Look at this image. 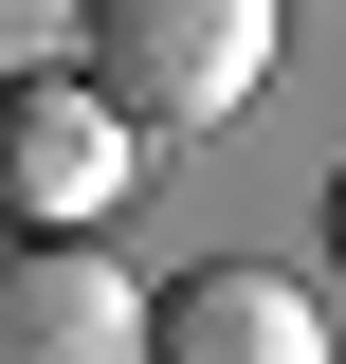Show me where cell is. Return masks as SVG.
<instances>
[{
  "label": "cell",
  "instance_id": "cell-2",
  "mask_svg": "<svg viewBox=\"0 0 346 364\" xmlns=\"http://www.w3.org/2000/svg\"><path fill=\"white\" fill-rule=\"evenodd\" d=\"M146 200V128L91 73H19L0 91V237H110Z\"/></svg>",
  "mask_w": 346,
  "mask_h": 364
},
{
  "label": "cell",
  "instance_id": "cell-1",
  "mask_svg": "<svg viewBox=\"0 0 346 364\" xmlns=\"http://www.w3.org/2000/svg\"><path fill=\"white\" fill-rule=\"evenodd\" d=\"M73 73L128 128H237L273 91V0H73Z\"/></svg>",
  "mask_w": 346,
  "mask_h": 364
},
{
  "label": "cell",
  "instance_id": "cell-5",
  "mask_svg": "<svg viewBox=\"0 0 346 364\" xmlns=\"http://www.w3.org/2000/svg\"><path fill=\"white\" fill-rule=\"evenodd\" d=\"M19 73H73V0H0V91Z\"/></svg>",
  "mask_w": 346,
  "mask_h": 364
},
{
  "label": "cell",
  "instance_id": "cell-3",
  "mask_svg": "<svg viewBox=\"0 0 346 364\" xmlns=\"http://www.w3.org/2000/svg\"><path fill=\"white\" fill-rule=\"evenodd\" d=\"M0 364H146V291L91 237H0Z\"/></svg>",
  "mask_w": 346,
  "mask_h": 364
},
{
  "label": "cell",
  "instance_id": "cell-6",
  "mask_svg": "<svg viewBox=\"0 0 346 364\" xmlns=\"http://www.w3.org/2000/svg\"><path fill=\"white\" fill-rule=\"evenodd\" d=\"M328 255H346V164H328Z\"/></svg>",
  "mask_w": 346,
  "mask_h": 364
},
{
  "label": "cell",
  "instance_id": "cell-4",
  "mask_svg": "<svg viewBox=\"0 0 346 364\" xmlns=\"http://www.w3.org/2000/svg\"><path fill=\"white\" fill-rule=\"evenodd\" d=\"M146 364H328V310L273 255H201L182 291H146Z\"/></svg>",
  "mask_w": 346,
  "mask_h": 364
}]
</instances>
